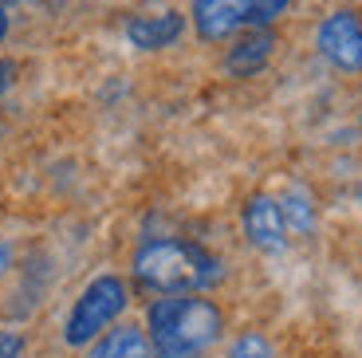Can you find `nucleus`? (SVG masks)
<instances>
[{"instance_id": "ddd939ff", "label": "nucleus", "mask_w": 362, "mask_h": 358, "mask_svg": "<svg viewBox=\"0 0 362 358\" xmlns=\"http://www.w3.org/2000/svg\"><path fill=\"white\" fill-rule=\"evenodd\" d=\"M20 354H24V335L0 331V358H20Z\"/></svg>"}, {"instance_id": "f257e3e1", "label": "nucleus", "mask_w": 362, "mask_h": 358, "mask_svg": "<svg viewBox=\"0 0 362 358\" xmlns=\"http://www.w3.org/2000/svg\"><path fill=\"white\" fill-rule=\"evenodd\" d=\"M158 358H201L225 331V315L209 299H158L146 315Z\"/></svg>"}, {"instance_id": "423d86ee", "label": "nucleus", "mask_w": 362, "mask_h": 358, "mask_svg": "<svg viewBox=\"0 0 362 358\" xmlns=\"http://www.w3.org/2000/svg\"><path fill=\"white\" fill-rule=\"evenodd\" d=\"M245 236L264 252H280L288 244V221H284V205L272 197H252L245 205Z\"/></svg>"}, {"instance_id": "0eeeda50", "label": "nucleus", "mask_w": 362, "mask_h": 358, "mask_svg": "<svg viewBox=\"0 0 362 358\" xmlns=\"http://www.w3.org/2000/svg\"><path fill=\"white\" fill-rule=\"evenodd\" d=\"M185 20L177 12H162V16H134L127 24V40L142 52H158V47H170L181 36Z\"/></svg>"}, {"instance_id": "4468645a", "label": "nucleus", "mask_w": 362, "mask_h": 358, "mask_svg": "<svg viewBox=\"0 0 362 358\" xmlns=\"http://www.w3.org/2000/svg\"><path fill=\"white\" fill-rule=\"evenodd\" d=\"M12 83H16V63H12V59H0V99L12 91Z\"/></svg>"}, {"instance_id": "9d476101", "label": "nucleus", "mask_w": 362, "mask_h": 358, "mask_svg": "<svg viewBox=\"0 0 362 358\" xmlns=\"http://www.w3.org/2000/svg\"><path fill=\"white\" fill-rule=\"evenodd\" d=\"M284 221L296 224L299 233H311V224H315V213H311V201L303 189H291L288 197H284Z\"/></svg>"}, {"instance_id": "9b49d317", "label": "nucleus", "mask_w": 362, "mask_h": 358, "mask_svg": "<svg viewBox=\"0 0 362 358\" xmlns=\"http://www.w3.org/2000/svg\"><path fill=\"white\" fill-rule=\"evenodd\" d=\"M228 358H276V350H272V342L264 339V335L248 331L236 339V347L228 350Z\"/></svg>"}, {"instance_id": "1a4fd4ad", "label": "nucleus", "mask_w": 362, "mask_h": 358, "mask_svg": "<svg viewBox=\"0 0 362 358\" xmlns=\"http://www.w3.org/2000/svg\"><path fill=\"white\" fill-rule=\"evenodd\" d=\"M150 354H154V342L138 327H118L90 350V358H150Z\"/></svg>"}, {"instance_id": "f03ea898", "label": "nucleus", "mask_w": 362, "mask_h": 358, "mask_svg": "<svg viewBox=\"0 0 362 358\" xmlns=\"http://www.w3.org/2000/svg\"><path fill=\"white\" fill-rule=\"evenodd\" d=\"M134 276L138 284L154 287V291L177 296V291H205L221 284L225 264L209 248L189 241H150L134 256Z\"/></svg>"}, {"instance_id": "2eb2a0df", "label": "nucleus", "mask_w": 362, "mask_h": 358, "mask_svg": "<svg viewBox=\"0 0 362 358\" xmlns=\"http://www.w3.org/2000/svg\"><path fill=\"white\" fill-rule=\"evenodd\" d=\"M8 264H12V248H8V244H0V276L8 272Z\"/></svg>"}, {"instance_id": "dca6fc26", "label": "nucleus", "mask_w": 362, "mask_h": 358, "mask_svg": "<svg viewBox=\"0 0 362 358\" xmlns=\"http://www.w3.org/2000/svg\"><path fill=\"white\" fill-rule=\"evenodd\" d=\"M8 36V16H4V8H0V40Z\"/></svg>"}, {"instance_id": "6e6552de", "label": "nucleus", "mask_w": 362, "mask_h": 358, "mask_svg": "<svg viewBox=\"0 0 362 358\" xmlns=\"http://www.w3.org/2000/svg\"><path fill=\"white\" fill-rule=\"evenodd\" d=\"M272 47H276V36H272V28H256L252 36H245L240 44L228 52L225 67L233 75H256L264 63L272 59Z\"/></svg>"}, {"instance_id": "f8f14e48", "label": "nucleus", "mask_w": 362, "mask_h": 358, "mask_svg": "<svg viewBox=\"0 0 362 358\" xmlns=\"http://www.w3.org/2000/svg\"><path fill=\"white\" fill-rule=\"evenodd\" d=\"M291 0H256V8H252V24L256 28H268L276 16H284V8H288Z\"/></svg>"}, {"instance_id": "7ed1b4c3", "label": "nucleus", "mask_w": 362, "mask_h": 358, "mask_svg": "<svg viewBox=\"0 0 362 358\" xmlns=\"http://www.w3.org/2000/svg\"><path fill=\"white\" fill-rule=\"evenodd\" d=\"M130 304V291L118 276H99L83 287V296L75 299L71 315H67V327H64V339L71 347H87L99 331H107L118 315L127 311Z\"/></svg>"}, {"instance_id": "20e7f679", "label": "nucleus", "mask_w": 362, "mask_h": 358, "mask_svg": "<svg viewBox=\"0 0 362 358\" xmlns=\"http://www.w3.org/2000/svg\"><path fill=\"white\" fill-rule=\"evenodd\" d=\"M319 52L339 71H362V20L354 12H335L319 24Z\"/></svg>"}, {"instance_id": "39448f33", "label": "nucleus", "mask_w": 362, "mask_h": 358, "mask_svg": "<svg viewBox=\"0 0 362 358\" xmlns=\"http://www.w3.org/2000/svg\"><path fill=\"white\" fill-rule=\"evenodd\" d=\"M252 8L256 0H193V24L197 36L209 44L236 36L245 24H252Z\"/></svg>"}]
</instances>
